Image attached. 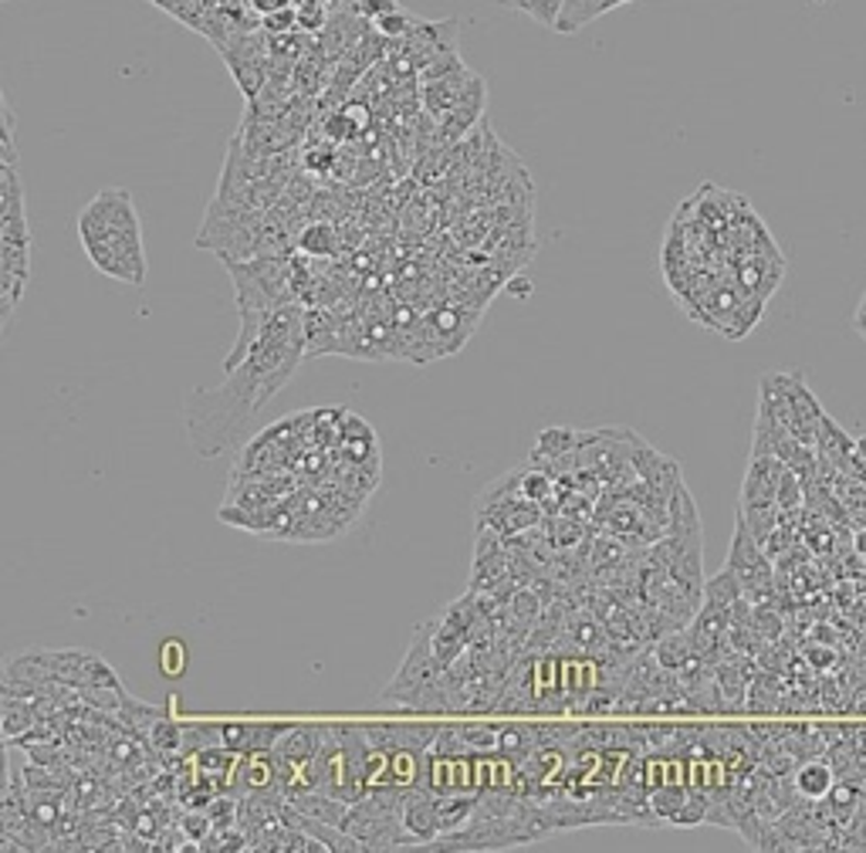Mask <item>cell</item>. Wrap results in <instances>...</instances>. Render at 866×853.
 I'll return each instance as SVG.
<instances>
[{
	"instance_id": "6da1fadb",
	"label": "cell",
	"mask_w": 866,
	"mask_h": 853,
	"mask_svg": "<svg viewBox=\"0 0 866 853\" xmlns=\"http://www.w3.org/2000/svg\"><path fill=\"white\" fill-rule=\"evenodd\" d=\"M308 356L305 312L298 302L278 308L258 332L244 360L227 369V379L214 390H193L183 403L186 437L196 457L214 460L248 444L261 410L282 394L298 363Z\"/></svg>"
},
{
	"instance_id": "7a4b0ae2",
	"label": "cell",
	"mask_w": 866,
	"mask_h": 853,
	"mask_svg": "<svg viewBox=\"0 0 866 853\" xmlns=\"http://www.w3.org/2000/svg\"><path fill=\"white\" fill-rule=\"evenodd\" d=\"M78 241H82L86 258L105 278L123 285L146 282V244H143V224L133 193L123 186H105L78 211Z\"/></svg>"
},
{
	"instance_id": "3957f363",
	"label": "cell",
	"mask_w": 866,
	"mask_h": 853,
	"mask_svg": "<svg viewBox=\"0 0 866 853\" xmlns=\"http://www.w3.org/2000/svg\"><path fill=\"white\" fill-rule=\"evenodd\" d=\"M444 664L433 653V634L430 624L417 627L407 657L392 678L386 684V691L379 694V702L397 705L407 712H420V715H447V697H444Z\"/></svg>"
},
{
	"instance_id": "277c9868",
	"label": "cell",
	"mask_w": 866,
	"mask_h": 853,
	"mask_svg": "<svg viewBox=\"0 0 866 853\" xmlns=\"http://www.w3.org/2000/svg\"><path fill=\"white\" fill-rule=\"evenodd\" d=\"M542 515L545 509L535 505L532 498H525V491L519 488V471H511L498 478L494 485H488L478 501V528H494L504 538L538 525Z\"/></svg>"
},
{
	"instance_id": "5b68a950",
	"label": "cell",
	"mask_w": 866,
	"mask_h": 853,
	"mask_svg": "<svg viewBox=\"0 0 866 853\" xmlns=\"http://www.w3.org/2000/svg\"><path fill=\"white\" fill-rule=\"evenodd\" d=\"M292 728V718H278V721H220V746L238 752V755H251V752H271L278 746L282 735Z\"/></svg>"
},
{
	"instance_id": "8992f818",
	"label": "cell",
	"mask_w": 866,
	"mask_h": 853,
	"mask_svg": "<svg viewBox=\"0 0 866 853\" xmlns=\"http://www.w3.org/2000/svg\"><path fill=\"white\" fill-rule=\"evenodd\" d=\"M785 464L782 457L775 454H752L748 460V471H744V481H741V509H755V505H775V494H778V481L785 475Z\"/></svg>"
},
{
	"instance_id": "52a82bcc",
	"label": "cell",
	"mask_w": 866,
	"mask_h": 853,
	"mask_svg": "<svg viewBox=\"0 0 866 853\" xmlns=\"http://www.w3.org/2000/svg\"><path fill=\"white\" fill-rule=\"evenodd\" d=\"M31 282V244L0 241V302H4V329L11 326L14 308Z\"/></svg>"
},
{
	"instance_id": "ba28073f",
	"label": "cell",
	"mask_w": 866,
	"mask_h": 853,
	"mask_svg": "<svg viewBox=\"0 0 866 853\" xmlns=\"http://www.w3.org/2000/svg\"><path fill=\"white\" fill-rule=\"evenodd\" d=\"M475 79H478V75L467 71V65H464V68H457L451 75H444V79L423 82V109L430 115H447L467 95V89L475 86Z\"/></svg>"
},
{
	"instance_id": "9c48e42d",
	"label": "cell",
	"mask_w": 866,
	"mask_h": 853,
	"mask_svg": "<svg viewBox=\"0 0 866 853\" xmlns=\"http://www.w3.org/2000/svg\"><path fill=\"white\" fill-rule=\"evenodd\" d=\"M383 42H389V37H383L376 27H369L363 37H360V45H356V58H369V61H376V58H383ZM349 61H352V55H345ZM369 61H363L366 68H369ZM360 75H363V68H349V65H339V71H335V82L329 86L332 92V102L335 99H342V95H349V86H356L360 82Z\"/></svg>"
},
{
	"instance_id": "30bf717a",
	"label": "cell",
	"mask_w": 866,
	"mask_h": 853,
	"mask_svg": "<svg viewBox=\"0 0 866 853\" xmlns=\"http://www.w3.org/2000/svg\"><path fill=\"white\" fill-rule=\"evenodd\" d=\"M793 783H796V793L806 799V803H819L833 793L836 786V772L830 762H822V759H809L802 762L796 772H793Z\"/></svg>"
},
{
	"instance_id": "8fae6325",
	"label": "cell",
	"mask_w": 866,
	"mask_h": 853,
	"mask_svg": "<svg viewBox=\"0 0 866 853\" xmlns=\"http://www.w3.org/2000/svg\"><path fill=\"white\" fill-rule=\"evenodd\" d=\"M741 600H744V587H741V579L728 566L704 583V603H711V606H718L725 613H731Z\"/></svg>"
},
{
	"instance_id": "7c38bea8",
	"label": "cell",
	"mask_w": 866,
	"mask_h": 853,
	"mask_svg": "<svg viewBox=\"0 0 866 853\" xmlns=\"http://www.w3.org/2000/svg\"><path fill=\"white\" fill-rule=\"evenodd\" d=\"M298 251L308 254V258H329L339 251V235L329 220H315V224H305L301 235H298Z\"/></svg>"
},
{
	"instance_id": "4fadbf2b",
	"label": "cell",
	"mask_w": 866,
	"mask_h": 853,
	"mask_svg": "<svg viewBox=\"0 0 866 853\" xmlns=\"http://www.w3.org/2000/svg\"><path fill=\"white\" fill-rule=\"evenodd\" d=\"M498 4L528 14L542 27H559L562 11H566V0H498Z\"/></svg>"
},
{
	"instance_id": "5bb4252c",
	"label": "cell",
	"mask_w": 866,
	"mask_h": 853,
	"mask_svg": "<svg viewBox=\"0 0 866 853\" xmlns=\"http://www.w3.org/2000/svg\"><path fill=\"white\" fill-rule=\"evenodd\" d=\"M373 27L383 34V37H389V42H407V37L420 27V21L417 18H410L403 8H397V11H389V14H383V18H376L373 21Z\"/></svg>"
},
{
	"instance_id": "9a60e30c",
	"label": "cell",
	"mask_w": 866,
	"mask_h": 853,
	"mask_svg": "<svg viewBox=\"0 0 866 853\" xmlns=\"http://www.w3.org/2000/svg\"><path fill=\"white\" fill-rule=\"evenodd\" d=\"M775 505H778L782 515H793V512H799V505H802V478H799L793 468H785V475H782V481H778Z\"/></svg>"
},
{
	"instance_id": "2e32d148",
	"label": "cell",
	"mask_w": 866,
	"mask_h": 853,
	"mask_svg": "<svg viewBox=\"0 0 866 853\" xmlns=\"http://www.w3.org/2000/svg\"><path fill=\"white\" fill-rule=\"evenodd\" d=\"M619 4H626V0H585V4L576 11V18L566 24V31H562V34H572V31H579L582 24H589L593 18H600V14H606V11H613V8H619Z\"/></svg>"
},
{
	"instance_id": "e0dca14e",
	"label": "cell",
	"mask_w": 866,
	"mask_h": 853,
	"mask_svg": "<svg viewBox=\"0 0 866 853\" xmlns=\"http://www.w3.org/2000/svg\"><path fill=\"white\" fill-rule=\"evenodd\" d=\"M825 803H830V812H836V817H846L850 820L856 803H859V789L850 786V783H840V786H833L830 796H825Z\"/></svg>"
},
{
	"instance_id": "ac0fdd59",
	"label": "cell",
	"mask_w": 866,
	"mask_h": 853,
	"mask_svg": "<svg viewBox=\"0 0 866 853\" xmlns=\"http://www.w3.org/2000/svg\"><path fill=\"white\" fill-rule=\"evenodd\" d=\"M261 27L271 34V37H278V34H292V31H301L298 27V8H282V11H274L267 18H261Z\"/></svg>"
},
{
	"instance_id": "d6986e66",
	"label": "cell",
	"mask_w": 866,
	"mask_h": 853,
	"mask_svg": "<svg viewBox=\"0 0 866 853\" xmlns=\"http://www.w3.org/2000/svg\"><path fill=\"white\" fill-rule=\"evenodd\" d=\"M160 668L167 678H180L186 671V647L180 640H167L160 647Z\"/></svg>"
},
{
	"instance_id": "ffe728a7",
	"label": "cell",
	"mask_w": 866,
	"mask_h": 853,
	"mask_svg": "<svg viewBox=\"0 0 866 853\" xmlns=\"http://www.w3.org/2000/svg\"><path fill=\"white\" fill-rule=\"evenodd\" d=\"M352 8H356L360 18H366V21L373 24L376 18H383V14H389V11H397L400 4H397V0H352Z\"/></svg>"
},
{
	"instance_id": "44dd1931",
	"label": "cell",
	"mask_w": 866,
	"mask_h": 853,
	"mask_svg": "<svg viewBox=\"0 0 866 853\" xmlns=\"http://www.w3.org/2000/svg\"><path fill=\"white\" fill-rule=\"evenodd\" d=\"M292 4H295V0H248V11L254 18H267V14L282 11V8H292Z\"/></svg>"
},
{
	"instance_id": "7402d4cb",
	"label": "cell",
	"mask_w": 866,
	"mask_h": 853,
	"mask_svg": "<svg viewBox=\"0 0 866 853\" xmlns=\"http://www.w3.org/2000/svg\"><path fill=\"white\" fill-rule=\"evenodd\" d=\"M4 163H14V112L4 105Z\"/></svg>"
},
{
	"instance_id": "603a6c76",
	"label": "cell",
	"mask_w": 866,
	"mask_h": 853,
	"mask_svg": "<svg viewBox=\"0 0 866 853\" xmlns=\"http://www.w3.org/2000/svg\"><path fill=\"white\" fill-rule=\"evenodd\" d=\"M856 457L866 464V437H856Z\"/></svg>"
},
{
	"instance_id": "cb8c5ba5",
	"label": "cell",
	"mask_w": 866,
	"mask_h": 853,
	"mask_svg": "<svg viewBox=\"0 0 866 853\" xmlns=\"http://www.w3.org/2000/svg\"><path fill=\"white\" fill-rule=\"evenodd\" d=\"M308 4H326V8H332L335 0H308Z\"/></svg>"
}]
</instances>
